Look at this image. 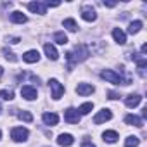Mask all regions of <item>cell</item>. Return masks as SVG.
I'll return each mask as SVG.
<instances>
[{
  "label": "cell",
  "mask_w": 147,
  "mask_h": 147,
  "mask_svg": "<svg viewBox=\"0 0 147 147\" xmlns=\"http://www.w3.org/2000/svg\"><path fill=\"white\" fill-rule=\"evenodd\" d=\"M100 76H102L106 82H109V83H114V85H123V78L118 75L116 71H113V69H104V71L100 73Z\"/></svg>",
  "instance_id": "1"
},
{
  "label": "cell",
  "mask_w": 147,
  "mask_h": 147,
  "mask_svg": "<svg viewBox=\"0 0 147 147\" xmlns=\"http://www.w3.org/2000/svg\"><path fill=\"white\" fill-rule=\"evenodd\" d=\"M71 54H73V52H71ZM88 55H90V52H88L87 45L80 43V45L75 47V54H73V59H75V62H82V61H85Z\"/></svg>",
  "instance_id": "2"
},
{
  "label": "cell",
  "mask_w": 147,
  "mask_h": 147,
  "mask_svg": "<svg viewBox=\"0 0 147 147\" xmlns=\"http://www.w3.org/2000/svg\"><path fill=\"white\" fill-rule=\"evenodd\" d=\"M80 116H82V114L78 113V109L69 107V109L64 111V121L69 123V125H78V123H80Z\"/></svg>",
  "instance_id": "3"
},
{
  "label": "cell",
  "mask_w": 147,
  "mask_h": 147,
  "mask_svg": "<svg viewBox=\"0 0 147 147\" xmlns=\"http://www.w3.org/2000/svg\"><path fill=\"white\" fill-rule=\"evenodd\" d=\"M28 135H30V131L23 126H16V128L11 130V137H12L14 142H24L28 138Z\"/></svg>",
  "instance_id": "4"
},
{
  "label": "cell",
  "mask_w": 147,
  "mask_h": 147,
  "mask_svg": "<svg viewBox=\"0 0 147 147\" xmlns=\"http://www.w3.org/2000/svg\"><path fill=\"white\" fill-rule=\"evenodd\" d=\"M49 87H50V90H52V97L57 100V99H61V95L64 94V87L55 80V78H52V80H49Z\"/></svg>",
  "instance_id": "5"
},
{
  "label": "cell",
  "mask_w": 147,
  "mask_h": 147,
  "mask_svg": "<svg viewBox=\"0 0 147 147\" xmlns=\"http://www.w3.org/2000/svg\"><path fill=\"white\" fill-rule=\"evenodd\" d=\"M82 18H83L85 21L92 23V21L97 19V12H95V9H94L92 5H83V7H82Z\"/></svg>",
  "instance_id": "6"
},
{
  "label": "cell",
  "mask_w": 147,
  "mask_h": 147,
  "mask_svg": "<svg viewBox=\"0 0 147 147\" xmlns=\"http://www.w3.org/2000/svg\"><path fill=\"white\" fill-rule=\"evenodd\" d=\"M21 95H23L26 100H35L36 95H38V92H36V88L31 87V85H23V87H21Z\"/></svg>",
  "instance_id": "7"
},
{
  "label": "cell",
  "mask_w": 147,
  "mask_h": 147,
  "mask_svg": "<svg viewBox=\"0 0 147 147\" xmlns=\"http://www.w3.org/2000/svg\"><path fill=\"white\" fill-rule=\"evenodd\" d=\"M113 118V113L109 111V109H102V111H99L97 114H95V118H94V123L95 125H100V123H106V121H109Z\"/></svg>",
  "instance_id": "8"
},
{
  "label": "cell",
  "mask_w": 147,
  "mask_h": 147,
  "mask_svg": "<svg viewBox=\"0 0 147 147\" xmlns=\"http://www.w3.org/2000/svg\"><path fill=\"white\" fill-rule=\"evenodd\" d=\"M26 7L35 14H45V11H47V5L43 2H30Z\"/></svg>",
  "instance_id": "9"
},
{
  "label": "cell",
  "mask_w": 147,
  "mask_h": 147,
  "mask_svg": "<svg viewBox=\"0 0 147 147\" xmlns=\"http://www.w3.org/2000/svg\"><path fill=\"white\" fill-rule=\"evenodd\" d=\"M42 119H43V123L49 125V126H55V125L59 123V116H57L55 113H43Z\"/></svg>",
  "instance_id": "10"
},
{
  "label": "cell",
  "mask_w": 147,
  "mask_h": 147,
  "mask_svg": "<svg viewBox=\"0 0 147 147\" xmlns=\"http://www.w3.org/2000/svg\"><path fill=\"white\" fill-rule=\"evenodd\" d=\"M73 142H75V138H73V135H69V133H61L57 137V144L62 145V147H69V145H73Z\"/></svg>",
  "instance_id": "11"
},
{
  "label": "cell",
  "mask_w": 147,
  "mask_h": 147,
  "mask_svg": "<svg viewBox=\"0 0 147 147\" xmlns=\"http://www.w3.org/2000/svg\"><path fill=\"white\" fill-rule=\"evenodd\" d=\"M125 123H126V125H131V126H137V128H142V126H144L142 118H138V116H135V114L125 116Z\"/></svg>",
  "instance_id": "12"
},
{
  "label": "cell",
  "mask_w": 147,
  "mask_h": 147,
  "mask_svg": "<svg viewBox=\"0 0 147 147\" xmlns=\"http://www.w3.org/2000/svg\"><path fill=\"white\" fill-rule=\"evenodd\" d=\"M23 61H24V62H30V64L38 62V61H40V54H38V50H28V52L23 55Z\"/></svg>",
  "instance_id": "13"
},
{
  "label": "cell",
  "mask_w": 147,
  "mask_h": 147,
  "mask_svg": "<svg viewBox=\"0 0 147 147\" xmlns=\"http://www.w3.org/2000/svg\"><path fill=\"white\" fill-rule=\"evenodd\" d=\"M140 100H142V97H140L138 94H130V95L125 99V104H126L128 107H137V106L140 104Z\"/></svg>",
  "instance_id": "14"
},
{
  "label": "cell",
  "mask_w": 147,
  "mask_h": 147,
  "mask_svg": "<svg viewBox=\"0 0 147 147\" xmlns=\"http://www.w3.org/2000/svg\"><path fill=\"white\" fill-rule=\"evenodd\" d=\"M43 50H45V54H47V57H49L50 61H57L59 54H57V50H55V47H54V45L45 43V45H43Z\"/></svg>",
  "instance_id": "15"
},
{
  "label": "cell",
  "mask_w": 147,
  "mask_h": 147,
  "mask_svg": "<svg viewBox=\"0 0 147 147\" xmlns=\"http://www.w3.org/2000/svg\"><path fill=\"white\" fill-rule=\"evenodd\" d=\"M94 90H95V88H94L92 85H88V83H80V85L76 87V94H78V95H90Z\"/></svg>",
  "instance_id": "16"
},
{
  "label": "cell",
  "mask_w": 147,
  "mask_h": 147,
  "mask_svg": "<svg viewBox=\"0 0 147 147\" xmlns=\"http://www.w3.org/2000/svg\"><path fill=\"white\" fill-rule=\"evenodd\" d=\"M113 38H114L119 45L126 43V35H125V31L119 30V28H114V30H113Z\"/></svg>",
  "instance_id": "17"
},
{
  "label": "cell",
  "mask_w": 147,
  "mask_h": 147,
  "mask_svg": "<svg viewBox=\"0 0 147 147\" xmlns=\"http://www.w3.org/2000/svg\"><path fill=\"white\" fill-rule=\"evenodd\" d=\"M11 21H12V23H16V24H23V23H26V21H28V18H26L23 12L14 11V12L11 14Z\"/></svg>",
  "instance_id": "18"
},
{
  "label": "cell",
  "mask_w": 147,
  "mask_h": 147,
  "mask_svg": "<svg viewBox=\"0 0 147 147\" xmlns=\"http://www.w3.org/2000/svg\"><path fill=\"white\" fill-rule=\"evenodd\" d=\"M102 138H104V142H109V144H114L118 138H119V135L114 131V130H107V131H104L102 133Z\"/></svg>",
  "instance_id": "19"
},
{
  "label": "cell",
  "mask_w": 147,
  "mask_h": 147,
  "mask_svg": "<svg viewBox=\"0 0 147 147\" xmlns=\"http://www.w3.org/2000/svg\"><path fill=\"white\" fill-rule=\"evenodd\" d=\"M64 28H67L69 31H76L78 30V24H76V21L75 19H71V18H67V19H64Z\"/></svg>",
  "instance_id": "20"
},
{
  "label": "cell",
  "mask_w": 147,
  "mask_h": 147,
  "mask_svg": "<svg viewBox=\"0 0 147 147\" xmlns=\"http://www.w3.org/2000/svg\"><path fill=\"white\" fill-rule=\"evenodd\" d=\"M140 28H142V21H133V23H130V26H128V33H130V35H135V33L140 31Z\"/></svg>",
  "instance_id": "21"
},
{
  "label": "cell",
  "mask_w": 147,
  "mask_h": 147,
  "mask_svg": "<svg viewBox=\"0 0 147 147\" xmlns=\"http://www.w3.org/2000/svg\"><path fill=\"white\" fill-rule=\"evenodd\" d=\"M54 42L59 43V45H66V43H67V36H66L62 31H57V33L54 35Z\"/></svg>",
  "instance_id": "22"
},
{
  "label": "cell",
  "mask_w": 147,
  "mask_h": 147,
  "mask_svg": "<svg viewBox=\"0 0 147 147\" xmlns=\"http://www.w3.org/2000/svg\"><path fill=\"white\" fill-rule=\"evenodd\" d=\"M138 144H140L138 137H128L125 140V147H138Z\"/></svg>",
  "instance_id": "23"
},
{
  "label": "cell",
  "mask_w": 147,
  "mask_h": 147,
  "mask_svg": "<svg viewBox=\"0 0 147 147\" xmlns=\"http://www.w3.org/2000/svg\"><path fill=\"white\" fill-rule=\"evenodd\" d=\"M92 109H94V104H92V102H85V104H82V106H80V109H78V111H80V114H88Z\"/></svg>",
  "instance_id": "24"
},
{
  "label": "cell",
  "mask_w": 147,
  "mask_h": 147,
  "mask_svg": "<svg viewBox=\"0 0 147 147\" xmlns=\"http://www.w3.org/2000/svg\"><path fill=\"white\" fill-rule=\"evenodd\" d=\"M18 116H19V119H23V121H26V123H31V121H33V114H31L30 111H21Z\"/></svg>",
  "instance_id": "25"
},
{
  "label": "cell",
  "mask_w": 147,
  "mask_h": 147,
  "mask_svg": "<svg viewBox=\"0 0 147 147\" xmlns=\"http://www.w3.org/2000/svg\"><path fill=\"white\" fill-rule=\"evenodd\" d=\"M0 99L2 100H12L14 99V92L12 90H2L0 92Z\"/></svg>",
  "instance_id": "26"
},
{
  "label": "cell",
  "mask_w": 147,
  "mask_h": 147,
  "mask_svg": "<svg viewBox=\"0 0 147 147\" xmlns=\"http://www.w3.org/2000/svg\"><path fill=\"white\" fill-rule=\"evenodd\" d=\"M4 55H5V59H7V61H12V62L16 61V55H14L11 50H7V49H4Z\"/></svg>",
  "instance_id": "27"
},
{
  "label": "cell",
  "mask_w": 147,
  "mask_h": 147,
  "mask_svg": "<svg viewBox=\"0 0 147 147\" xmlns=\"http://www.w3.org/2000/svg\"><path fill=\"white\" fill-rule=\"evenodd\" d=\"M7 42L9 43H19V38L18 36H11V38H7Z\"/></svg>",
  "instance_id": "28"
},
{
  "label": "cell",
  "mask_w": 147,
  "mask_h": 147,
  "mask_svg": "<svg viewBox=\"0 0 147 147\" xmlns=\"http://www.w3.org/2000/svg\"><path fill=\"white\" fill-rule=\"evenodd\" d=\"M118 97H119V95H118L116 92H109V99H113V100H114V99H118Z\"/></svg>",
  "instance_id": "29"
},
{
  "label": "cell",
  "mask_w": 147,
  "mask_h": 147,
  "mask_svg": "<svg viewBox=\"0 0 147 147\" xmlns=\"http://www.w3.org/2000/svg\"><path fill=\"white\" fill-rule=\"evenodd\" d=\"M104 5H106V7H114L116 2H104Z\"/></svg>",
  "instance_id": "30"
},
{
  "label": "cell",
  "mask_w": 147,
  "mask_h": 147,
  "mask_svg": "<svg viewBox=\"0 0 147 147\" xmlns=\"http://www.w3.org/2000/svg\"><path fill=\"white\" fill-rule=\"evenodd\" d=\"M82 147H95L92 142H85V144H82Z\"/></svg>",
  "instance_id": "31"
},
{
  "label": "cell",
  "mask_w": 147,
  "mask_h": 147,
  "mask_svg": "<svg viewBox=\"0 0 147 147\" xmlns=\"http://www.w3.org/2000/svg\"><path fill=\"white\" fill-rule=\"evenodd\" d=\"M2 75H4V67H2V66H0V76H2Z\"/></svg>",
  "instance_id": "32"
},
{
  "label": "cell",
  "mask_w": 147,
  "mask_h": 147,
  "mask_svg": "<svg viewBox=\"0 0 147 147\" xmlns=\"http://www.w3.org/2000/svg\"><path fill=\"white\" fill-rule=\"evenodd\" d=\"M0 138H2V131H0Z\"/></svg>",
  "instance_id": "33"
}]
</instances>
